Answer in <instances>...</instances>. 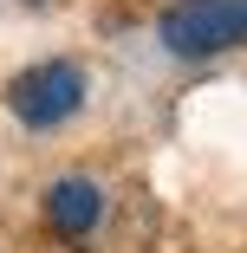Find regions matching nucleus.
<instances>
[{
  "instance_id": "f257e3e1",
  "label": "nucleus",
  "mask_w": 247,
  "mask_h": 253,
  "mask_svg": "<svg viewBox=\"0 0 247 253\" xmlns=\"http://www.w3.org/2000/svg\"><path fill=\"white\" fill-rule=\"evenodd\" d=\"M156 39L176 59H221L234 45H247V0H169Z\"/></svg>"
},
{
  "instance_id": "f03ea898",
  "label": "nucleus",
  "mask_w": 247,
  "mask_h": 253,
  "mask_svg": "<svg viewBox=\"0 0 247 253\" xmlns=\"http://www.w3.org/2000/svg\"><path fill=\"white\" fill-rule=\"evenodd\" d=\"M7 111L26 124V130H59L85 111V72L72 59H39L26 65L13 84H7Z\"/></svg>"
},
{
  "instance_id": "7ed1b4c3",
  "label": "nucleus",
  "mask_w": 247,
  "mask_h": 253,
  "mask_svg": "<svg viewBox=\"0 0 247 253\" xmlns=\"http://www.w3.org/2000/svg\"><path fill=\"white\" fill-rule=\"evenodd\" d=\"M98 221H104V188L91 175H59L46 188V227L59 240H91Z\"/></svg>"
},
{
  "instance_id": "20e7f679",
  "label": "nucleus",
  "mask_w": 247,
  "mask_h": 253,
  "mask_svg": "<svg viewBox=\"0 0 247 253\" xmlns=\"http://www.w3.org/2000/svg\"><path fill=\"white\" fill-rule=\"evenodd\" d=\"M26 7H52V0H26Z\"/></svg>"
}]
</instances>
